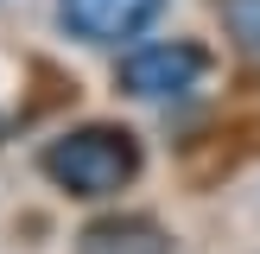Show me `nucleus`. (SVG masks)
I'll list each match as a JSON object with an SVG mask.
<instances>
[{"instance_id":"nucleus-2","label":"nucleus","mask_w":260,"mask_h":254,"mask_svg":"<svg viewBox=\"0 0 260 254\" xmlns=\"http://www.w3.org/2000/svg\"><path fill=\"white\" fill-rule=\"evenodd\" d=\"M203 76H210V51L197 38H152L121 57L114 83L134 102H184L190 89H203Z\"/></svg>"},{"instance_id":"nucleus-1","label":"nucleus","mask_w":260,"mask_h":254,"mask_svg":"<svg viewBox=\"0 0 260 254\" xmlns=\"http://www.w3.org/2000/svg\"><path fill=\"white\" fill-rule=\"evenodd\" d=\"M140 165H146L140 134L121 127V121H83V127H70V134L45 140V152H38V172H45L63 197H83V203L121 197L140 178Z\"/></svg>"},{"instance_id":"nucleus-4","label":"nucleus","mask_w":260,"mask_h":254,"mask_svg":"<svg viewBox=\"0 0 260 254\" xmlns=\"http://www.w3.org/2000/svg\"><path fill=\"white\" fill-rule=\"evenodd\" d=\"M76 254H172V235L152 216H102L76 235Z\"/></svg>"},{"instance_id":"nucleus-3","label":"nucleus","mask_w":260,"mask_h":254,"mask_svg":"<svg viewBox=\"0 0 260 254\" xmlns=\"http://www.w3.org/2000/svg\"><path fill=\"white\" fill-rule=\"evenodd\" d=\"M165 13V0H57V19L83 45H127Z\"/></svg>"},{"instance_id":"nucleus-5","label":"nucleus","mask_w":260,"mask_h":254,"mask_svg":"<svg viewBox=\"0 0 260 254\" xmlns=\"http://www.w3.org/2000/svg\"><path fill=\"white\" fill-rule=\"evenodd\" d=\"M216 19H222V32L235 38L241 51L260 57V0H216Z\"/></svg>"}]
</instances>
